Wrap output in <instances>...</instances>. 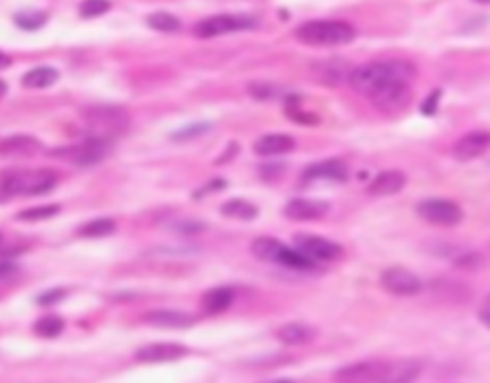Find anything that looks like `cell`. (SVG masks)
<instances>
[{
    "mask_svg": "<svg viewBox=\"0 0 490 383\" xmlns=\"http://www.w3.org/2000/svg\"><path fill=\"white\" fill-rule=\"evenodd\" d=\"M416 67L405 60L370 61L350 71L349 85L383 111L398 110L410 96Z\"/></svg>",
    "mask_w": 490,
    "mask_h": 383,
    "instance_id": "1",
    "label": "cell"
},
{
    "mask_svg": "<svg viewBox=\"0 0 490 383\" xmlns=\"http://www.w3.org/2000/svg\"><path fill=\"white\" fill-rule=\"evenodd\" d=\"M58 184V175L50 169L10 170L0 175V201L16 195H43Z\"/></svg>",
    "mask_w": 490,
    "mask_h": 383,
    "instance_id": "2",
    "label": "cell"
},
{
    "mask_svg": "<svg viewBox=\"0 0 490 383\" xmlns=\"http://www.w3.org/2000/svg\"><path fill=\"white\" fill-rule=\"evenodd\" d=\"M295 37L303 44L330 48V46H343L356 39V29L341 19H314L306 21L295 31Z\"/></svg>",
    "mask_w": 490,
    "mask_h": 383,
    "instance_id": "3",
    "label": "cell"
},
{
    "mask_svg": "<svg viewBox=\"0 0 490 383\" xmlns=\"http://www.w3.org/2000/svg\"><path fill=\"white\" fill-rule=\"evenodd\" d=\"M257 27V19L251 16H244V14H219V16H211L207 19H202L196 25V33L199 39H213L228 35V33H236V31H247Z\"/></svg>",
    "mask_w": 490,
    "mask_h": 383,
    "instance_id": "4",
    "label": "cell"
},
{
    "mask_svg": "<svg viewBox=\"0 0 490 383\" xmlns=\"http://www.w3.org/2000/svg\"><path fill=\"white\" fill-rule=\"evenodd\" d=\"M85 121L90 125L96 136L108 138V134L119 133L127 128L129 117L121 108H111V106H94L85 111ZM110 141V138H108Z\"/></svg>",
    "mask_w": 490,
    "mask_h": 383,
    "instance_id": "5",
    "label": "cell"
},
{
    "mask_svg": "<svg viewBox=\"0 0 490 383\" xmlns=\"http://www.w3.org/2000/svg\"><path fill=\"white\" fill-rule=\"evenodd\" d=\"M417 215L425 223L435 226H456L464 219V211L450 200H425L417 203Z\"/></svg>",
    "mask_w": 490,
    "mask_h": 383,
    "instance_id": "6",
    "label": "cell"
},
{
    "mask_svg": "<svg viewBox=\"0 0 490 383\" xmlns=\"http://www.w3.org/2000/svg\"><path fill=\"white\" fill-rule=\"evenodd\" d=\"M295 245H297V250L303 255L313 259L314 262L337 261V259L343 257V247L339 243L331 242L328 238L314 236V234H297L295 236Z\"/></svg>",
    "mask_w": 490,
    "mask_h": 383,
    "instance_id": "7",
    "label": "cell"
},
{
    "mask_svg": "<svg viewBox=\"0 0 490 383\" xmlns=\"http://www.w3.org/2000/svg\"><path fill=\"white\" fill-rule=\"evenodd\" d=\"M110 141L108 138H100V136H92L88 141H85L79 146H71L61 150L56 155H61V158L71 159L75 165L79 167H90V165L100 163L102 159H105V155L110 153Z\"/></svg>",
    "mask_w": 490,
    "mask_h": 383,
    "instance_id": "8",
    "label": "cell"
},
{
    "mask_svg": "<svg viewBox=\"0 0 490 383\" xmlns=\"http://www.w3.org/2000/svg\"><path fill=\"white\" fill-rule=\"evenodd\" d=\"M380 280L383 290L391 293V295H397V297H410V295H417L423 290L422 280L417 278L416 274L400 267L383 270Z\"/></svg>",
    "mask_w": 490,
    "mask_h": 383,
    "instance_id": "9",
    "label": "cell"
},
{
    "mask_svg": "<svg viewBox=\"0 0 490 383\" xmlns=\"http://www.w3.org/2000/svg\"><path fill=\"white\" fill-rule=\"evenodd\" d=\"M387 362L381 360H362L355 364L343 366L333 374L335 383H380Z\"/></svg>",
    "mask_w": 490,
    "mask_h": 383,
    "instance_id": "10",
    "label": "cell"
},
{
    "mask_svg": "<svg viewBox=\"0 0 490 383\" xmlns=\"http://www.w3.org/2000/svg\"><path fill=\"white\" fill-rule=\"evenodd\" d=\"M490 150V131H471L454 144V159L462 163L481 158Z\"/></svg>",
    "mask_w": 490,
    "mask_h": 383,
    "instance_id": "11",
    "label": "cell"
},
{
    "mask_svg": "<svg viewBox=\"0 0 490 383\" xmlns=\"http://www.w3.org/2000/svg\"><path fill=\"white\" fill-rule=\"evenodd\" d=\"M188 354V349L180 343H152L144 345L136 351V360L146 364H160V362H172Z\"/></svg>",
    "mask_w": 490,
    "mask_h": 383,
    "instance_id": "12",
    "label": "cell"
},
{
    "mask_svg": "<svg viewBox=\"0 0 490 383\" xmlns=\"http://www.w3.org/2000/svg\"><path fill=\"white\" fill-rule=\"evenodd\" d=\"M41 150H43L41 141L29 134H16L0 142V158L4 159L31 158V155H37Z\"/></svg>",
    "mask_w": 490,
    "mask_h": 383,
    "instance_id": "13",
    "label": "cell"
},
{
    "mask_svg": "<svg viewBox=\"0 0 490 383\" xmlns=\"http://www.w3.org/2000/svg\"><path fill=\"white\" fill-rule=\"evenodd\" d=\"M422 374V362L414 359L387 362L380 383H414Z\"/></svg>",
    "mask_w": 490,
    "mask_h": 383,
    "instance_id": "14",
    "label": "cell"
},
{
    "mask_svg": "<svg viewBox=\"0 0 490 383\" xmlns=\"http://www.w3.org/2000/svg\"><path fill=\"white\" fill-rule=\"evenodd\" d=\"M349 175L347 165L339 159H330V161H320V163L311 165L303 173L305 183H314V180H331V183H343Z\"/></svg>",
    "mask_w": 490,
    "mask_h": 383,
    "instance_id": "15",
    "label": "cell"
},
{
    "mask_svg": "<svg viewBox=\"0 0 490 383\" xmlns=\"http://www.w3.org/2000/svg\"><path fill=\"white\" fill-rule=\"evenodd\" d=\"M330 203L318 200H291L283 209L286 217L291 220H316L325 217Z\"/></svg>",
    "mask_w": 490,
    "mask_h": 383,
    "instance_id": "16",
    "label": "cell"
},
{
    "mask_svg": "<svg viewBox=\"0 0 490 383\" xmlns=\"http://www.w3.org/2000/svg\"><path fill=\"white\" fill-rule=\"evenodd\" d=\"M144 322L150 324V326H155V328H190L196 324V317H192L188 312H182V310H152L144 315Z\"/></svg>",
    "mask_w": 490,
    "mask_h": 383,
    "instance_id": "17",
    "label": "cell"
},
{
    "mask_svg": "<svg viewBox=\"0 0 490 383\" xmlns=\"http://www.w3.org/2000/svg\"><path fill=\"white\" fill-rule=\"evenodd\" d=\"M406 186V175L402 170H383L368 186V194L375 198H389L402 192Z\"/></svg>",
    "mask_w": 490,
    "mask_h": 383,
    "instance_id": "18",
    "label": "cell"
},
{
    "mask_svg": "<svg viewBox=\"0 0 490 383\" xmlns=\"http://www.w3.org/2000/svg\"><path fill=\"white\" fill-rule=\"evenodd\" d=\"M295 150V141L289 134H266L263 138L255 142V153L263 158H272V155H283Z\"/></svg>",
    "mask_w": 490,
    "mask_h": 383,
    "instance_id": "19",
    "label": "cell"
},
{
    "mask_svg": "<svg viewBox=\"0 0 490 383\" xmlns=\"http://www.w3.org/2000/svg\"><path fill=\"white\" fill-rule=\"evenodd\" d=\"M276 337L282 341V343H286V345H305V343H308V341H313L316 337V330L306 326V324L291 322L278 330Z\"/></svg>",
    "mask_w": 490,
    "mask_h": 383,
    "instance_id": "20",
    "label": "cell"
},
{
    "mask_svg": "<svg viewBox=\"0 0 490 383\" xmlns=\"http://www.w3.org/2000/svg\"><path fill=\"white\" fill-rule=\"evenodd\" d=\"M234 301V292L230 287H213L209 290L205 295H203V310L207 315H219V312H224V310L232 305Z\"/></svg>",
    "mask_w": 490,
    "mask_h": 383,
    "instance_id": "21",
    "label": "cell"
},
{
    "mask_svg": "<svg viewBox=\"0 0 490 383\" xmlns=\"http://www.w3.org/2000/svg\"><path fill=\"white\" fill-rule=\"evenodd\" d=\"M58 79H60V73L54 67H33L31 71H27L21 77V85L27 86V88H48Z\"/></svg>",
    "mask_w": 490,
    "mask_h": 383,
    "instance_id": "22",
    "label": "cell"
},
{
    "mask_svg": "<svg viewBox=\"0 0 490 383\" xmlns=\"http://www.w3.org/2000/svg\"><path fill=\"white\" fill-rule=\"evenodd\" d=\"M283 243H280L274 238H257L255 242L251 243V251L253 255L261 259V261H270L276 262L278 261V255L282 251Z\"/></svg>",
    "mask_w": 490,
    "mask_h": 383,
    "instance_id": "23",
    "label": "cell"
},
{
    "mask_svg": "<svg viewBox=\"0 0 490 383\" xmlns=\"http://www.w3.org/2000/svg\"><path fill=\"white\" fill-rule=\"evenodd\" d=\"M350 71L353 69L347 63H343V61H330V63L320 66V79L328 83V85H339L345 79L349 81Z\"/></svg>",
    "mask_w": 490,
    "mask_h": 383,
    "instance_id": "24",
    "label": "cell"
},
{
    "mask_svg": "<svg viewBox=\"0 0 490 383\" xmlns=\"http://www.w3.org/2000/svg\"><path fill=\"white\" fill-rule=\"evenodd\" d=\"M257 207L245 200H230L222 205V215H226L230 219L251 220L257 217Z\"/></svg>",
    "mask_w": 490,
    "mask_h": 383,
    "instance_id": "25",
    "label": "cell"
},
{
    "mask_svg": "<svg viewBox=\"0 0 490 383\" xmlns=\"http://www.w3.org/2000/svg\"><path fill=\"white\" fill-rule=\"evenodd\" d=\"M147 25L153 31H161V33H177L182 24L177 16H172L169 12H155L147 16Z\"/></svg>",
    "mask_w": 490,
    "mask_h": 383,
    "instance_id": "26",
    "label": "cell"
},
{
    "mask_svg": "<svg viewBox=\"0 0 490 383\" xmlns=\"http://www.w3.org/2000/svg\"><path fill=\"white\" fill-rule=\"evenodd\" d=\"M63 326L66 324H63V320L60 317L48 315V317H43L41 320H37L33 330H35V334L44 337V339H54V337H58L63 332Z\"/></svg>",
    "mask_w": 490,
    "mask_h": 383,
    "instance_id": "27",
    "label": "cell"
},
{
    "mask_svg": "<svg viewBox=\"0 0 490 383\" xmlns=\"http://www.w3.org/2000/svg\"><path fill=\"white\" fill-rule=\"evenodd\" d=\"M77 232L85 238H104L115 232V223L111 219H96L85 223Z\"/></svg>",
    "mask_w": 490,
    "mask_h": 383,
    "instance_id": "28",
    "label": "cell"
},
{
    "mask_svg": "<svg viewBox=\"0 0 490 383\" xmlns=\"http://www.w3.org/2000/svg\"><path fill=\"white\" fill-rule=\"evenodd\" d=\"M48 16L44 12H38V10H25V12H19L14 16V21L18 25L19 29L25 31H37L41 29L44 24H46Z\"/></svg>",
    "mask_w": 490,
    "mask_h": 383,
    "instance_id": "29",
    "label": "cell"
},
{
    "mask_svg": "<svg viewBox=\"0 0 490 383\" xmlns=\"http://www.w3.org/2000/svg\"><path fill=\"white\" fill-rule=\"evenodd\" d=\"M110 0H83V2H80L79 12L83 18L92 19L98 18V16H104L105 12H110Z\"/></svg>",
    "mask_w": 490,
    "mask_h": 383,
    "instance_id": "30",
    "label": "cell"
},
{
    "mask_svg": "<svg viewBox=\"0 0 490 383\" xmlns=\"http://www.w3.org/2000/svg\"><path fill=\"white\" fill-rule=\"evenodd\" d=\"M60 213V205H41V207H31L25 209L21 213H18L19 220H44L54 217Z\"/></svg>",
    "mask_w": 490,
    "mask_h": 383,
    "instance_id": "31",
    "label": "cell"
},
{
    "mask_svg": "<svg viewBox=\"0 0 490 383\" xmlns=\"http://www.w3.org/2000/svg\"><path fill=\"white\" fill-rule=\"evenodd\" d=\"M209 128H211L209 123H196V125H192V127H186L182 128V131H178L177 134H172V138H174V141H190V138H196V136L205 134Z\"/></svg>",
    "mask_w": 490,
    "mask_h": 383,
    "instance_id": "32",
    "label": "cell"
},
{
    "mask_svg": "<svg viewBox=\"0 0 490 383\" xmlns=\"http://www.w3.org/2000/svg\"><path fill=\"white\" fill-rule=\"evenodd\" d=\"M249 92L259 100H269V98L278 96L280 88L274 85H249Z\"/></svg>",
    "mask_w": 490,
    "mask_h": 383,
    "instance_id": "33",
    "label": "cell"
},
{
    "mask_svg": "<svg viewBox=\"0 0 490 383\" xmlns=\"http://www.w3.org/2000/svg\"><path fill=\"white\" fill-rule=\"evenodd\" d=\"M63 295H66V290H50V292L43 293V295L38 297V303L41 305L58 303V301H61V299H63Z\"/></svg>",
    "mask_w": 490,
    "mask_h": 383,
    "instance_id": "34",
    "label": "cell"
},
{
    "mask_svg": "<svg viewBox=\"0 0 490 383\" xmlns=\"http://www.w3.org/2000/svg\"><path fill=\"white\" fill-rule=\"evenodd\" d=\"M18 270L19 268L16 265H12V262H0V284L12 280L14 276L18 274Z\"/></svg>",
    "mask_w": 490,
    "mask_h": 383,
    "instance_id": "35",
    "label": "cell"
},
{
    "mask_svg": "<svg viewBox=\"0 0 490 383\" xmlns=\"http://www.w3.org/2000/svg\"><path fill=\"white\" fill-rule=\"evenodd\" d=\"M439 96H441V92L437 91V92H433V96H429L427 100H425V103H423V108H422V111L423 113H435V108H437V100H439Z\"/></svg>",
    "mask_w": 490,
    "mask_h": 383,
    "instance_id": "36",
    "label": "cell"
},
{
    "mask_svg": "<svg viewBox=\"0 0 490 383\" xmlns=\"http://www.w3.org/2000/svg\"><path fill=\"white\" fill-rule=\"evenodd\" d=\"M479 318L483 320V324L490 326V295L484 299L483 307H481V310H479Z\"/></svg>",
    "mask_w": 490,
    "mask_h": 383,
    "instance_id": "37",
    "label": "cell"
},
{
    "mask_svg": "<svg viewBox=\"0 0 490 383\" xmlns=\"http://www.w3.org/2000/svg\"><path fill=\"white\" fill-rule=\"evenodd\" d=\"M10 63H12V60H10L8 56L0 54V69H2V67H8V66H10Z\"/></svg>",
    "mask_w": 490,
    "mask_h": 383,
    "instance_id": "38",
    "label": "cell"
},
{
    "mask_svg": "<svg viewBox=\"0 0 490 383\" xmlns=\"http://www.w3.org/2000/svg\"><path fill=\"white\" fill-rule=\"evenodd\" d=\"M6 91H8L6 83H4V81L0 79V100H2V98H4V94H6Z\"/></svg>",
    "mask_w": 490,
    "mask_h": 383,
    "instance_id": "39",
    "label": "cell"
},
{
    "mask_svg": "<svg viewBox=\"0 0 490 383\" xmlns=\"http://www.w3.org/2000/svg\"><path fill=\"white\" fill-rule=\"evenodd\" d=\"M264 383H293L291 379H274V382H264Z\"/></svg>",
    "mask_w": 490,
    "mask_h": 383,
    "instance_id": "40",
    "label": "cell"
},
{
    "mask_svg": "<svg viewBox=\"0 0 490 383\" xmlns=\"http://www.w3.org/2000/svg\"><path fill=\"white\" fill-rule=\"evenodd\" d=\"M477 2H481V4H490V0H477Z\"/></svg>",
    "mask_w": 490,
    "mask_h": 383,
    "instance_id": "41",
    "label": "cell"
}]
</instances>
